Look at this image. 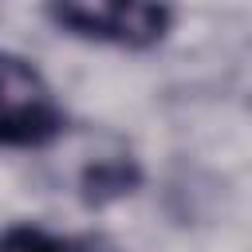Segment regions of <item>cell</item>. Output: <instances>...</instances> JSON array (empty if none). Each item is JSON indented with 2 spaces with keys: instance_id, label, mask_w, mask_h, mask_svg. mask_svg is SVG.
Returning a JSON list of instances; mask_svg holds the SVG:
<instances>
[{
  "instance_id": "1",
  "label": "cell",
  "mask_w": 252,
  "mask_h": 252,
  "mask_svg": "<svg viewBox=\"0 0 252 252\" xmlns=\"http://www.w3.org/2000/svg\"><path fill=\"white\" fill-rule=\"evenodd\" d=\"M43 16L79 43L118 51H154L177 24L169 0H43Z\"/></svg>"
},
{
  "instance_id": "2",
  "label": "cell",
  "mask_w": 252,
  "mask_h": 252,
  "mask_svg": "<svg viewBox=\"0 0 252 252\" xmlns=\"http://www.w3.org/2000/svg\"><path fill=\"white\" fill-rule=\"evenodd\" d=\"M67 134V106L51 79L0 47V150H47Z\"/></svg>"
},
{
  "instance_id": "3",
  "label": "cell",
  "mask_w": 252,
  "mask_h": 252,
  "mask_svg": "<svg viewBox=\"0 0 252 252\" xmlns=\"http://www.w3.org/2000/svg\"><path fill=\"white\" fill-rule=\"evenodd\" d=\"M0 252H102V248L71 232H51L43 224H8L0 232Z\"/></svg>"
}]
</instances>
